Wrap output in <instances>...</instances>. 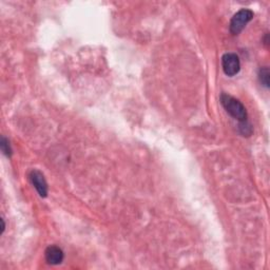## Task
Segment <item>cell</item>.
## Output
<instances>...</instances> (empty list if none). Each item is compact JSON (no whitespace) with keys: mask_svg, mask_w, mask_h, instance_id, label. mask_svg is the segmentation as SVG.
<instances>
[{"mask_svg":"<svg viewBox=\"0 0 270 270\" xmlns=\"http://www.w3.org/2000/svg\"><path fill=\"white\" fill-rule=\"evenodd\" d=\"M221 104L224 107V109L227 111V113L232 116L234 119H237L241 123L248 122V114L246 111L245 106L238 101V99L232 97L227 93L221 94Z\"/></svg>","mask_w":270,"mask_h":270,"instance_id":"1","label":"cell"},{"mask_svg":"<svg viewBox=\"0 0 270 270\" xmlns=\"http://www.w3.org/2000/svg\"><path fill=\"white\" fill-rule=\"evenodd\" d=\"M254 13L249 9H242L236 12L230 22V32L233 35L241 33L246 25L252 21Z\"/></svg>","mask_w":270,"mask_h":270,"instance_id":"2","label":"cell"},{"mask_svg":"<svg viewBox=\"0 0 270 270\" xmlns=\"http://www.w3.org/2000/svg\"><path fill=\"white\" fill-rule=\"evenodd\" d=\"M223 71L227 76L232 77L236 75L241 70V62L239 57L234 53H226L222 57Z\"/></svg>","mask_w":270,"mask_h":270,"instance_id":"3","label":"cell"},{"mask_svg":"<svg viewBox=\"0 0 270 270\" xmlns=\"http://www.w3.org/2000/svg\"><path fill=\"white\" fill-rule=\"evenodd\" d=\"M29 176H30V179H31L33 186L37 190L38 194L42 197H47L48 184H47L44 174L41 171H38V170H32V171L30 172Z\"/></svg>","mask_w":270,"mask_h":270,"instance_id":"4","label":"cell"},{"mask_svg":"<svg viewBox=\"0 0 270 270\" xmlns=\"http://www.w3.org/2000/svg\"><path fill=\"white\" fill-rule=\"evenodd\" d=\"M46 261L50 265H58L64 261V251L58 246H49L46 249Z\"/></svg>","mask_w":270,"mask_h":270,"instance_id":"5","label":"cell"},{"mask_svg":"<svg viewBox=\"0 0 270 270\" xmlns=\"http://www.w3.org/2000/svg\"><path fill=\"white\" fill-rule=\"evenodd\" d=\"M258 81L263 87L266 89L269 88V69L267 67H263L258 71Z\"/></svg>","mask_w":270,"mask_h":270,"instance_id":"6","label":"cell"},{"mask_svg":"<svg viewBox=\"0 0 270 270\" xmlns=\"http://www.w3.org/2000/svg\"><path fill=\"white\" fill-rule=\"evenodd\" d=\"M0 149H2L3 153L8 156V157H11L12 155V148L11 146H10V142L8 141V139L6 137H2V141H0Z\"/></svg>","mask_w":270,"mask_h":270,"instance_id":"7","label":"cell"},{"mask_svg":"<svg viewBox=\"0 0 270 270\" xmlns=\"http://www.w3.org/2000/svg\"><path fill=\"white\" fill-rule=\"evenodd\" d=\"M2 223H3V230H2V233L5 232V229H6V224H5V219L2 218Z\"/></svg>","mask_w":270,"mask_h":270,"instance_id":"8","label":"cell"}]
</instances>
